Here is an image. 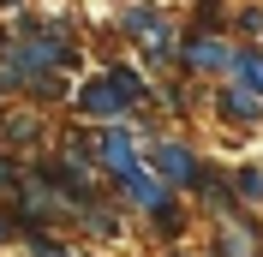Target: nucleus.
Masks as SVG:
<instances>
[{
	"mask_svg": "<svg viewBox=\"0 0 263 257\" xmlns=\"http://www.w3.org/2000/svg\"><path fill=\"white\" fill-rule=\"evenodd\" d=\"M149 168L167 179V186H185V179H197V168H192V156H185L180 144H156L149 150Z\"/></svg>",
	"mask_w": 263,
	"mask_h": 257,
	"instance_id": "obj_2",
	"label": "nucleus"
},
{
	"mask_svg": "<svg viewBox=\"0 0 263 257\" xmlns=\"http://www.w3.org/2000/svg\"><path fill=\"white\" fill-rule=\"evenodd\" d=\"M120 24H126V30L132 36H149V42H162V18H156V12H149V6H126V18H120Z\"/></svg>",
	"mask_w": 263,
	"mask_h": 257,
	"instance_id": "obj_6",
	"label": "nucleus"
},
{
	"mask_svg": "<svg viewBox=\"0 0 263 257\" xmlns=\"http://www.w3.org/2000/svg\"><path fill=\"white\" fill-rule=\"evenodd\" d=\"M30 251H36V257H66V251H60V245H54V240H48V233H36V240H30Z\"/></svg>",
	"mask_w": 263,
	"mask_h": 257,
	"instance_id": "obj_11",
	"label": "nucleus"
},
{
	"mask_svg": "<svg viewBox=\"0 0 263 257\" xmlns=\"http://www.w3.org/2000/svg\"><path fill=\"white\" fill-rule=\"evenodd\" d=\"M0 240H6V222H0Z\"/></svg>",
	"mask_w": 263,
	"mask_h": 257,
	"instance_id": "obj_13",
	"label": "nucleus"
},
{
	"mask_svg": "<svg viewBox=\"0 0 263 257\" xmlns=\"http://www.w3.org/2000/svg\"><path fill=\"white\" fill-rule=\"evenodd\" d=\"M78 108L90 114V120H114V114H126V108H132V96H126V90H120L114 78H96V84H84Z\"/></svg>",
	"mask_w": 263,
	"mask_h": 257,
	"instance_id": "obj_1",
	"label": "nucleus"
},
{
	"mask_svg": "<svg viewBox=\"0 0 263 257\" xmlns=\"http://www.w3.org/2000/svg\"><path fill=\"white\" fill-rule=\"evenodd\" d=\"M221 257H251V240L246 233H228V240H221Z\"/></svg>",
	"mask_w": 263,
	"mask_h": 257,
	"instance_id": "obj_10",
	"label": "nucleus"
},
{
	"mask_svg": "<svg viewBox=\"0 0 263 257\" xmlns=\"http://www.w3.org/2000/svg\"><path fill=\"white\" fill-rule=\"evenodd\" d=\"M0 186H12V168H6V161H0Z\"/></svg>",
	"mask_w": 263,
	"mask_h": 257,
	"instance_id": "obj_12",
	"label": "nucleus"
},
{
	"mask_svg": "<svg viewBox=\"0 0 263 257\" xmlns=\"http://www.w3.org/2000/svg\"><path fill=\"white\" fill-rule=\"evenodd\" d=\"M96 156H102V168H114V174H126V168H132V138H126V132H108V138H102V144H96Z\"/></svg>",
	"mask_w": 263,
	"mask_h": 257,
	"instance_id": "obj_4",
	"label": "nucleus"
},
{
	"mask_svg": "<svg viewBox=\"0 0 263 257\" xmlns=\"http://www.w3.org/2000/svg\"><path fill=\"white\" fill-rule=\"evenodd\" d=\"M120 186L132 192V204H144V209H156V204H162V186H156L149 174H138V161H132L126 174H120Z\"/></svg>",
	"mask_w": 263,
	"mask_h": 257,
	"instance_id": "obj_5",
	"label": "nucleus"
},
{
	"mask_svg": "<svg viewBox=\"0 0 263 257\" xmlns=\"http://www.w3.org/2000/svg\"><path fill=\"white\" fill-rule=\"evenodd\" d=\"M221 108H228L233 120H251V114H257V96H251V90H228V96H221Z\"/></svg>",
	"mask_w": 263,
	"mask_h": 257,
	"instance_id": "obj_7",
	"label": "nucleus"
},
{
	"mask_svg": "<svg viewBox=\"0 0 263 257\" xmlns=\"http://www.w3.org/2000/svg\"><path fill=\"white\" fill-rule=\"evenodd\" d=\"M239 197H246V204H263V174H257V168L239 174Z\"/></svg>",
	"mask_w": 263,
	"mask_h": 257,
	"instance_id": "obj_8",
	"label": "nucleus"
},
{
	"mask_svg": "<svg viewBox=\"0 0 263 257\" xmlns=\"http://www.w3.org/2000/svg\"><path fill=\"white\" fill-rule=\"evenodd\" d=\"M185 60H192L197 72H221V66H233V48L215 42V36H192V42H185Z\"/></svg>",
	"mask_w": 263,
	"mask_h": 257,
	"instance_id": "obj_3",
	"label": "nucleus"
},
{
	"mask_svg": "<svg viewBox=\"0 0 263 257\" xmlns=\"http://www.w3.org/2000/svg\"><path fill=\"white\" fill-rule=\"evenodd\" d=\"M239 78H246L251 90H263V54H246V60H239Z\"/></svg>",
	"mask_w": 263,
	"mask_h": 257,
	"instance_id": "obj_9",
	"label": "nucleus"
}]
</instances>
